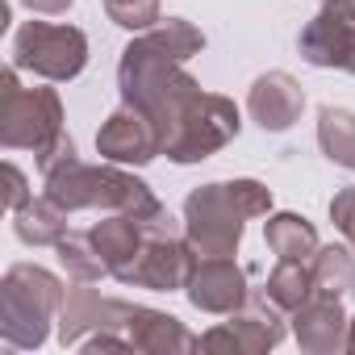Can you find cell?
<instances>
[{"label":"cell","mask_w":355,"mask_h":355,"mask_svg":"<svg viewBox=\"0 0 355 355\" xmlns=\"http://www.w3.org/2000/svg\"><path fill=\"white\" fill-rule=\"evenodd\" d=\"M272 209V193L259 180L205 184L184 201V230L197 255H234L243 239V222Z\"/></svg>","instance_id":"1"},{"label":"cell","mask_w":355,"mask_h":355,"mask_svg":"<svg viewBox=\"0 0 355 355\" xmlns=\"http://www.w3.org/2000/svg\"><path fill=\"white\" fill-rule=\"evenodd\" d=\"M63 301H67V288L46 268H34V263L9 268L5 284H0V334H5V347H17V351L42 347Z\"/></svg>","instance_id":"2"},{"label":"cell","mask_w":355,"mask_h":355,"mask_svg":"<svg viewBox=\"0 0 355 355\" xmlns=\"http://www.w3.org/2000/svg\"><path fill=\"white\" fill-rule=\"evenodd\" d=\"M63 138V105L55 88H21L17 67L5 71L0 101V142L9 150H34L38 159Z\"/></svg>","instance_id":"3"},{"label":"cell","mask_w":355,"mask_h":355,"mask_svg":"<svg viewBox=\"0 0 355 355\" xmlns=\"http://www.w3.org/2000/svg\"><path fill=\"white\" fill-rule=\"evenodd\" d=\"M88 63V38L63 21H26L13 38V67H26L42 80H76Z\"/></svg>","instance_id":"4"},{"label":"cell","mask_w":355,"mask_h":355,"mask_svg":"<svg viewBox=\"0 0 355 355\" xmlns=\"http://www.w3.org/2000/svg\"><path fill=\"white\" fill-rule=\"evenodd\" d=\"M239 125H243V121H239L234 101L214 96V92H201V96L184 109V117L175 121V130L167 134L163 155L175 159V163H201V159H209L214 150H222L230 138H239Z\"/></svg>","instance_id":"5"},{"label":"cell","mask_w":355,"mask_h":355,"mask_svg":"<svg viewBox=\"0 0 355 355\" xmlns=\"http://www.w3.org/2000/svg\"><path fill=\"white\" fill-rule=\"evenodd\" d=\"M284 338V309H276L263 293H251L243 309L226 313L222 326L201 334L205 351H239V355H259L272 351Z\"/></svg>","instance_id":"6"},{"label":"cell","mask_w":355,"mask_h":355,"mask_svg":"<svg viewBox=\"0 0 355 355\" xmlns=\"http://www.w3.org/2000/svg\"><path fill=\"white\" fill-rule=\"evenodd\" d=\"M301 55L313 67L355 76V0H326V9L301 30Z\"/></svg>","instance_id":"7"},{"label":"cell","mask_w":355,"mask_h":355,"mask_svg":"<svg viewBox=\"0 0 355 355\" xmlns=\"http://www.w3.org/2000/svg\"><path fill=\"white\" fill-rule=\"evenodd\" d=\"M197 268L193 243H180L175 234H146L138 259L121 276V284H138L150 293H171V288H189V276Z\"/></svg>","instance_id":"8"},{"label":"cell","mask_w":355,"mask_h":355,"mask_svg":"<svg viewBox=\"0 0 355 355\" xmlns=\"http://www.w3.org/2000/svg\"><path fill=\"white\" fill-rule=\"evenodd\" d=\"M130 309L125 301H113V297H101L96 288H88L84 280H76V288H67V301L59 309V343L63 347H80V338L92 330V334H117L125 330L130 322Z\"/></svg>","instance_id":"9"},{"label":"cell","mask_w":355,"mask_h":355,"mask_svg":"<svg viewBox=\"0 0 355 355\" xmlns=\"http://www.w3.org/2000/svg\"><path fill=\"white\" fill-rule=\"evenodd\" d=\"M251 297L243 268L234 263V255H197V268L189 276V301L201 313H234L243 309Z\"/></svg>","instance_id":"10"},{"label":"cell","mask_w":355,"mask_h":355,"mask_svg":"<svg viewBox=\"0 0 355 355\" xmlns=\"http://www.w3.org/2000/svg\"><path fill=\"white\" fill-rule=\"evenodd\" d=\"M96 150H101V159H109V163H138V167H142V163H150L155 155H163V142H159L155 121H150L142 109L121 105V109L101 125Z\"/></svg>","instance_id":"11"},{"label":"cell","mask_w":355,"mask_h":355,"mask_svg":"<svg viewBox=\"0 0 355 355\" xmlns=\"http://www.w3.org/2000/svg\"><path fill=\"white\" fill-rule=\"evenodd\" d=\"M288 322H293V334H297V343L305 351H338V347H347V326L351 322H347L338 297H330V293L305 297L288 313Z\"/></svg>","instance_id":"12"},{"label":"cell","mask_w":355,"mask_h":355,"mask_svg":"<svg viewBox=\"0 0 355 355\" xmlns=\"http://www.w3.org/2000/svg\"><path fill=\"white\" fill-rule=\"evenodd\" d=\"M247 109H251V117L263 125V130H288L297 117H301V109H305V92H301V84L288 76V71H268V76H259L255 84H251V96H247Z\"/></svg>","instance_id":"13"},{"label":"cell","mask_w":355,"mask_h":355,"mask_svg":"<svg viewBox=\"0 0 355 355\" xmlns=\"http://www.w3.org/2000/svg\"><path fill=\"white\" fill-rule=\"evenodd\" d=\"M125 338H130L134 351H150V355H171V351H193V347H201V338L189 334L180 318L159 313V309H142V305L130 309Z\"/></svg>","instance_id":"14"},{"label":"cell","mask_w":355,"mask_h":355,"mask_svg":"<svg viewBox=\"0 0 355 355\" xmlns=\"http://www.w3.org/2000/svg\"><path fill=\"white\" fill-rule=\"evenodd\" d=\"M92 243H96V251H101L109 276L121 280V276L130 272V263L138 259L142 243H146V226H142L134 214H105V222L92 226Z\"/></svg>","instance_id":"15"},{"label":"cell","mask_w":355,"mask_h":355,"mask_svg":"<svg viewBox=\"0 0 355 355\" xmlns=\"http://www.w3.org/2000/svg\"><path fill=\"white\" fill-rule=\"evenodd\" d=\"M71 214H63L46 193L38 197V201H26L21 209H17V218H13V226H17V239L21 243H30V247H55L71 226Z\"/></svg>","instance_id":"16"},{"label":"cell","mask_w":355,"mask_h":355,"mask_svg":"<svg viewBox=\"0 0 355 355\" xmlns=\"http://www.w3.org/2000/svg\"><path fill=\"white\" fill-rule=\"evenodd\" d=\"M268 247L276 251V259L309 263L318 255V230L297 214H276V218H268Z\"/></svg>","instance_id":"17"},{"label":"cell","mask_w":355,"mask_h":355,"mask_svg":"<svg viewBox=\"0 0 355 355\" xmlns=\"http://www.w3.org/2000/svg\"><path fill=\"white\" fill-rule=\"evenodd\" d=\"M318 142H322V155L330 163L355 171V113L326 105L318 113Z\"/></svg>","instance_id":"18"},{"label":"cell","mask_w":355,"mask_h":355,"mask_svg":"<svg viewBox=\"0 0 355 355\" xmlns=\"http://www.w3.org/2000/svg\"><path fill=\"white\" fill-rule=\"evenodd\" d=\"M263 297H268L276 309L293 313L305 297H313V272H309V263H301V259H280V263L272 268L268 284H263Z\"/></svg>","instance_id":"19"},{"label":"cell","mask_w":355,"mask_h":355,"mask_svg":"<svg viewBox=\"0 0 355 355\" xmlns=\"http://www.w3.org/2000/svg\"><path fill=\"white\" fill-rule=\"evenodd\" d=\"M55 251H59V263L67 268L71 280L92 284V280L109 276V268H105V259H101V251H96V243H92V230H67V234L55 243Z\"/></svg>","instance_id":"20"},{"label":"cell","mask_w":355,"mask_h":355,"mask_svg":"<svg viewBox=\"0 0 355 355\" xmlns=\"http://www.w3.org/2000/svg\"><path fill=\"white\" fill-rule=\"evenodd\" d=\"M309 272H313V293L343 297L355 284V255L347 247H318V255L309 259Z\"/></svg>","instance_id":"21"},{"label":"cell","mask_w":355,"mask_h":355,"mask_svg":"<svg viewBox=\"0 0 355 355\" xmlns=\"http://www.w3.org/2000/svg\"><path fill=\"white\" fill-rule=\"evenodd\" d=\"M105 13L125 30H150L159 21V0H105Z\"/></svg>","instance_id":"22"},{"label":"cell","mask_w":355,"mask_h":355,"mask_svg":"<svg viewBox=\"0 0 355 355\" xmlns=\"http://www.w3.org/2000/svg\"><path fill=\"white\" fill-rule=\"evenodd\" d=\"M330 218H334V226L343 230V239L355 247V184L343 189V193L330 201Z\"/></svg>","instance_id":"23"},{"label":"cell","mask_w":355,"mask_h":355,"mask_svg":"<svg viewBox=\"0 0 355 355\" xmlns=\"http://www.w3.org/2000/svg\"><path fill=\"white\" fill-rule=\"evenodd\" d=\"M5 175H9V205H13V214H17V209L30 201V197H26V180H21V171H17L13 163H5Z\"/></svg>","instance_id":"24"},{"label":"cell","mask_w":355,"mask_h":355,"mask_svg":"<svg viewBox=\"0 0 355 355\" xmlns=\"http://www.w3.org/2000/svg\"><path fill=\"white\" fill-rule=\"evenodd\" d=\"M21 5H26L30 13H51V17H55V13H67L76 0H21Z\"/></svg>","instance_id":"25"},{"label":"cell","mask_w":355,"mask_h":355,"mask_svg":"<svg viewBox=\"0 0 355 355\" xmlns=\"http://www.w3.org/2000/svg\"><path fill=\"white\" fill-rule=\"evenodd\" d=\"M347 351H355V322L347 326Z\"/></svg>","instance_id":"26"}]
</instances>
